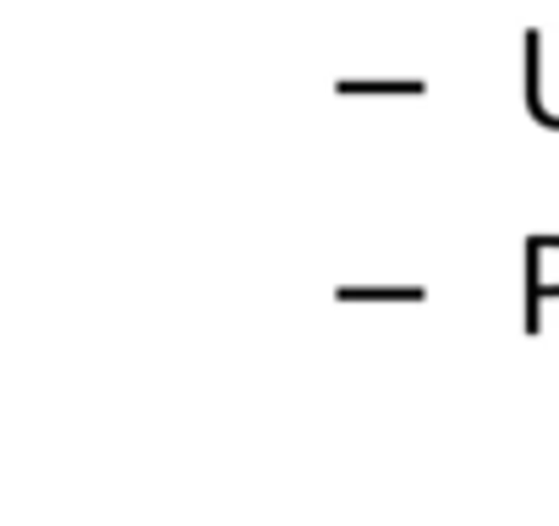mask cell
<instances>
[{
	"mask_svg": "<svg viewBox=\"0 0 559 526\" xmlns=\"http://www.w3.org/2000/svg\"><path fill=\"white\" fill-rule=\"evenodd\" d=\"M341 302H423V286H341Z\"/></svg>",
	"mask_w": 559,
	"mask_h": 526,
	"instance_id": "1",
	"label": "cell"
},
{
	"mask_svg": "<svg viewBox=\"0 0 559 526\" xmlns=\"http://www.w3.org/2000/svg\"><path fill=\"white\" fill-rule=\"evenodd\" d=\"M335 88H341V94H423L417 77H406V83H352V77H341Z\"/></svg>",
	"mask_w": 559,
	"mask_h": 526,
	"instance_id": "2",
	"label": "cell"
}]
</instances>
